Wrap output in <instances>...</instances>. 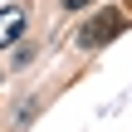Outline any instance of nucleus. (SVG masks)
<instances>
[{
	"label": "nucleus",
	"mask_w": 132,
	"mask_h": 132,
	"mask_svg": "<svg viewBox=\"0 0 132 132\" xmlns=\"http://www.w3.org/2000/svg\"><path fill=\"white\" fill-rule=\"evenodd\" d=\"M122 29H127V10H103L98 20H88V24L78 29V44H83V49H103V44L118 39Z\"/></svg>",
	"instance_id": "nucleus-1"
},
{
	"label": "nucleus",
	"mask_w": 132,
	"mask_h": 132,
	"mask_svg": "<svg viewBox=\"0 0 132 132\" xmlns=\"http://www.w3.org/2000/svg\"><path fill=\"white\" fill-rule=\"evenodd\" d=\"M20 34H24V10L20 5H5L0 10V49H10Z\"/></svg>",
	"instance_id": "nucleus-2"
},
{
	"label": "nucleus",
	"mask_w": 132,
	"mask_h": 132,
	"mask_svg": "<svg viewBox=\"0 0 132 132\" xmlns=\"http://www.w3.org/2000/svg\"><path fill=\"white\" fill-rule=\"evenodd\" d=\"M64 10H83V5H93V0H59Z\"/></svg>",
	"instance_id": "nucleus-3"
}]
</instances>
